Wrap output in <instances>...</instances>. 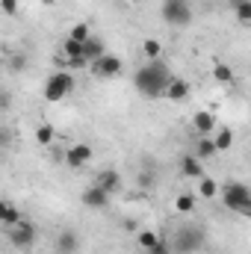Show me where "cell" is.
Listing matches in <instances>:
<instances>
[{
    "instance_id": "6da1fadb",
    "label": "cell",
    "mask_w": 251,
    "mask_h": 254,
    "mask_svg": "<svg viewBox=\"0 0 251 254\" xmlns=\"http://www.w3.org/2000/svg\"><path fill=\"white\" fill-rule=\"evenodd\" d=\"M172 77L175 74L169 71V65L163 63V60H148V63L133 74V86L139 89V95L157 101V98H163V92H166V86H169Z\"/></svg>"
},
{
    "instance_id": "7a4b0ae2",
    "label": "cell",
    "mask_w": 251,
    "mask_h": 254,
    "mask_svg": "<svg viewBox=\"0 0 251 254\" xmlns=\"http://www.w3.org/2000/svg\"><path fill=\"white\" fill-rule=\"evenodd\" d=\"M204 243H207L204 228H198V225H181V231L175 234V240L169 246H172V254H195L204 249Z\"/></svg>"
},
{
    "instance_id": "3957f363",
    "label": "cell",
    "mask_w": 251,
    "mask_h": 254,
    "mask_svg": "<svg viewBox=\"0 0 251 254\" xmlns=\"http://www.w3.org/2000/svg\"><path fill=\"white\" fill-rule=\"evenodd\" d=\"M222 204L240 216H251V190L240 181H231L222 187Z\"/></svg>"
},
{
    "instance_id": "277c9868",
    "label": "cell",
    "mask_w": 251,
    "mask_h": 254,
    "mask_svg": "<svg viewBox=\"0 0 251 254\" xmlns=\"http://www.w3.org/2000/svg\"><path fill=\"white\" fill-rule=\"evenodd\" d=\"M71 89H74V74L71 71H54L45 80V101L60 104V101H65L71 95Z\"/></svg>"
},
{
    "instance_id": "5b68a950",
    "label": "cell",
    "mask_w": 251,
    "mask_h": 254,
    "mask_svg": "<svg viewBox=\"0 0 251 254\" xmlns=\"http://www.w3.org/2000/svg\"><path fill=\"white\" fill-rule=\"evenodd\" d=\"M163 21L169 27H189L192 24V3L189 0H163Z\"/></svg>"
},
{
    "instance_id": "8992f818",
    "label": "cell",
    "mask_w": 251,
    "mask_h": 254,
    "mask_svg": "<svg viewBox=\"0 0 251 254\" xmlns=\"http://www.w3.org/2000/svg\"><path fill=\"white\" fill-rule=\"evenodd\" d=\"M89 68H92V74H95L98 80H113V77H119V74L125 71V63H122V57H116V54H104L101 60L89 63Z\"/></svg>"
},
{
    "instance_id": "52a82bcc",
    "label": "cell",
    "mask_w": 251,
    "mask_h": 254,
    "mask_svg": "<svg viewBox=\"0 0 251 254\" xmlns=\"http://www.w3.org/2000/svg\"><path fill=\"white\" fill-rule=\"evenodd\" d=\"M9 243H12L15 249H30V246L36 243V228L21 219L15 228H9Z\"/></svg>"
},
{
    "instance_id": "ba28073f",
    "label": "cell",
    "mask_w": 251,
    "mask_h": 254,
    "mask_svg": "<svg viewBox=\"0 0 251 254\" xmlns=\"http://www.w3.org/2000/svg\"><path fill=\"white\" fill-rule=\"evenodd\" d=\"M92 160V148L86 145V142H77V145H71V148H65V166L68 169H83L86 163Z\"/></svg>"
},
{
    "instance_id": "9c48e42d",
    "label": "cell",
    "mask_w": 251,
    "mask_h": 254,
    "mask_svg": "<svg viewBox=\"0 0 251 254\" xmlns=\"http://www.w3.org/2000/svg\"><path fill=\"white\" fill-rule=\"evenodd\" d=\"M80 201H83L86 207H92V210H104V207L110 204V195L101 190V187H95V184H92V187H86V190H83Z\"/></svg>"
},
{
    "instance_id": "30bf717a",
    "label": "cell",
    "mask_w": 251,
    "mask_h": 254,
    "mask_svg": "<svg viewBox=\"0 0 251 254\" xmlns=\"http://www.w3.org/2000/svg\"><path fill=\"white\" fill-rule=\"evenodd\" d=\"M95 187H101L107 195H116V192H119V187H122V175H119L116 169H104V172H98Z\"/></svg>"
},
{
    "instance_id": "8fae6325",
    "label": "cell",
    "mask_w": 251,
    "mask_h": 254,
    "mask_svg": "<svg viewBox=\"0 0 251 254\" xmlns=\"http://www.w3.org/2000/svg\"><path fill=\"white\" fill-rule=\"evenodd\" d=\"M181 175H184V178H192V181L204 178V163H201L195 154H187V157H181Z\"/></svg>"
},
{
    "instance_id": "7c38bea8",
    "label": "cell",
    "mask_w": 251,
    "mask_h": 254,
    "mask_svg": "<svg viewBox=\"0 0 251 254\" xmlns=\"http://www.w3.org/2000/svg\"><path fill=\"white\" fill-rule=\"evenodd\" d=\"M107 54V45L98 39V36H89L86 42H83V60L86 63H95V60H101Z\"/></svg>"
},
{
    "instance_id": "4fadbf2b",
    "label": "cell",
    "mask_w": 251,
    "mask_h": 254,
    "mask_svg": "<svg viewBox=\"0 0 251 254\" xmlns=\"http://www.w3.org/2000/svg\"><path fill=\"white\" fill-rule=\"evenodd\" d=\"M80 252V237L74 231H63L57 237V254H77Z\"/></svg>"
},
{
    "instance_id": "5bb4252c",
    "label": "cell",
    "mask_w": 251,
    "mask_h": 254,
    "mask_svg": "<svg viewBox=\"0 0 251 254\" xmlns=\"http://www.w3.org/2000/svg\"><path fill=\"white\" fill-rule=\"evenodd\" d=\"M187 95H189V83L184 77H172L169 86H166V92H163V98H169V101H184Z\"/></svg>"
},
{
    "instance_id": "9a60e30c",
    "label": "cell",
    "mask_w": 251,
    "mask_h": 254,
    "mask_svg": "<svg viewBox=\"0 0 251 254\" xmlns=\"http://www.w3.org/2000/svg\"><path fill=\"white\" fill-rule=\"evenodd\" d=\"M192 127H195L201 136H207L210 130H216V119H213V113H195V119H192Z\"/></svg>"
},
{
    "instance_id": "2e32d148",
    "label": "cell",
    "mask_w": 251,
    "mask_h": 254,
    "mask_svg": "<svg viewBox=\"0 0 251 254\" xmlns=\"http://www.w3.org/2000/svg\"><path fill=\"white\" fill-rule=\"evenodd\" d=\"M213 145H216V154H222V151H231V145H234V130H231V127H222V130L216 133Z\"/></svg>"
},
{
    "instance_id": "e0dca14e",
    "label": "cell",
    "mask_w": 251,
    "mask_h": 254,
    "mask_svg": "<svg viewBox=\"0 0 251 254\" xmlns=\"http://www.w3.org/2000/svg\"><path fill=\"white\" fill-rule=\"evenodd\" d=\"M195 157H198V160H210V157H216V145H213L210 136H201V139H198V145H195Z\"/></svg>"
},
{
    "instance_id": "ac0fdd59",
    "label": "cell",
    "mask_w": 251,
    "mask_h": 254,
    "mask_svg": "<svg viewBox=\"0 0 251 254\" xmlns=\"http://www.w3.org/2000/svg\"><path fill=\"white\" fill-rule=\"evenodd\" d=\"M219 195V184L213 178H198V198H216Z\"/></svg>"
},
{
    "instance_id": "d6986e66",
    "label": "cell",
    "mask_w": 251,
    "mask_h": 254,
    "mask_svg": "<svg viewBox=\"0 0 251 254\" xmlns=\"http://www.w3.org/2000/svg\"><path fill=\"white\" fill-rule=\"evenodd\" d=\"M54 136H57V130H54V125H39V127H36V142H39L42 148L54 145Z\"/></svg>"
},
{
    "instance_id": "ffe728a7",
    "label": "cell",
    "mask_w": 251,
    "mask_h": 254,
    "mask_svg": "<svg viewBox=\"0 0 251 254\" xmlns=\"http://www.w3.org/2000/svg\"><path fill=\"white\" fill-rule=\"evenodd\" d=\"M195 201H198V195L184 192V195L175 198V210H178V213H192V210H195Z\"/></svg>"
},
{
    "instance_id": "44dd1931",
    "label": "cell",
    "mask_w": 251,
    "mask_h": 254,
    "mask_svg": "<svg viewBox=\"0 0 251 254\" xmlns=\"http://www.w3.org/2000/svg\"><path fill=\"white\" fill-rule=\"evenodd\" d=\"M63 57L65 60H77V57H83V45L74 42V39H65L63 42Z\"/></svg>"
},
{
    "instance_id": "7402d4cb",
    "label": "cell",
    "mask_w": 251,
    "mask_h": 254,
    "mask_svg": "<svg viewBox=\"0 0 251 254\" xmlns=\"http://www.w3.org/2000/svg\"><path fill=\"white\" fill-rule=\"evenodd\" d=\"M142 51H145L148 60H160V57H163V45H160L157 39H145V42H142Z\"/></svg>"
},
{
    "instance_id": "603a6c76",
    "label": "cell",
    "mask_w": 251,
    "mask_h": 254,
    "mask_svg": "<svg viewBox=\"0 0 251 254\" xmlns=\"http://www.w3.org/2000/svg\"><path fill=\"white\" fill-rule=\"evenodd\" d=\"M213 77L219 80V83H234V68L225 63H219L216 68H213Z\"/></svg>"
},
{
    "instance_id": "cb8c5ba5",
    "label": "cell",
    "mask_w": 251,
    "mask_h": 254,
    "mask_svg": "<svg viewBox=\"0 0 251 254\" xmlns=\"http://www.w3.org/2000/svg\"><path fill=\"white\" fill-rule=\"evenodd\" d=\"M89 36H92L89 24H74V27H71V33H68V39H74V42H80V45H83Z\"/></svg>"
},
{
    "instance_id": "d4e9b609",
    "label": "cell",
    "mask_w": 251,
    "mask_h": 254,
    "mask_svg": "<svg viewBox=\"0 0 251 254\" xmlns=\"http://www.w3.org/2000/svg\"><path fill=\"white\" fill-rule=\"evenodd\" d=\"M234 6H237V18L243 21V24H249L251 21V0H231Z\"/></svg>"
},
{
    "instance_id": "484cf974",
    "label": "cell",
    "mask_w": 251,
    "mask_h": 254,
    "mask_svg": "<svg viewBox=\"0 0 251 254\" xmlns=\"http://www.w3.org/2000/svg\"><path fill=\"white\" fill-rule=\"evenodd\" d=\"M21 219H24V216H21V210H18L15 204H9V207H6V216H3V222H0V225H9V228H15Z\"/></svg>"
},
{
    "instance_id": "4316f807",
    "label": "cell",
    "mask_w": 251,
    "mask_h": 254,
    "mask_svg": "<svg viewBox=\"0 0 251 254\" xmlns=\"http://www.w3.org/2000/svg\"><path fill=\"white\" fill-rule=\"evenodd\" d=\"M157 240H160V237H157L154 231H139V237H136V243H139L145 252H148V249H154V246H157Z\"/></svg>"
},
{
    "instance_id": "83f0119b",
    "label": "cell",
    "mask_w": 251,
    "mask_h": 254,
    "mask_svg": "<svg viewBox=\"0 0 251 254\" xmlns=\"http://www.w3.org/2000/svg\"><path fill=\"white\" fill-rule=\"evenodd\" d=\"M12 142H15V130L6 127V125H0V151H9Z\"/></svg>"
},
{
    "instance_id": "f1b7e54d",
    "label": "cell",
    "mask_w": 251,
    "mask_h": 254,
    "mask_svg": "<svg viewBox=\"0 0 251 254\" xmlns=\"http://www.w3.org/2000/svg\"><path fill=\"white\" fill-rule=\"evenodd\" d=\"M24 68H27V57H24V54H15V57L9 60V71H12V74H21Z\"/></svg>"
},
{
    "instance_id": "f546056e",
    "label": "cell",
    "mask_w": 251,
    "mask_h": 254,
    "mask_svg": "<svg viewBox=\"0 0 251 254\" xmlns=\"http://www.w3.org/2000/svg\"><path fill=\"white\" fill-rule=\"evenodd\" d=\"M0 9H3V15L15 18L18 15V0H0Z\"/></svg>"
},
{
    "instance_id": "4dcf8cb0",
    "label": "cell",
    "mask_w": 251,
    "mask_h": 254,
    "mask_svg": "<svg viewBox=\"0 0 251 254\" xmlns=\"http://www.w3.org/2000/svg\"><path fill=\"white\" fill-rule=\"evenodd\" d=\"M148 254H172V246L160 237V240H157V246H154V249H148Z\"/></svg>"
},
{
    "instance_id": "1f68e13d",
    "label": "cell",
    "mask_w": 251,
    "mask_h": 254,
    "mask_svg": "<svg viewBox=\"0 0 251 254\" xmlns=\"http://www.w3.org/2000/svg\"><path fill=\"white\" fill-rule=\"evenodd\" d=\"M157 184V178H154V172H142L139 175V187H145V190H151Z\"/></svg>"
},
{
    "instance_id": "d6a6232c",
    "label": "cell",
    "mask_w": 251,
    "mask_h": 254,
    "mask_svg": "<svg viewBox=\"0 0 251 254\" xmlns=\"http://www.w3.org/2000/svg\"><path fill=\"white\" fill-rule=\"evenodd\" d=\"M12 107V95L6 89H0V110H9Z\"/></svg>"
},
{
    "instance_id": "836d02e7",
    "label": "cell",
    "mask_w": 251,
    "mask_h": 254,
    "mask_svg": "<svg viewBox=\"0 0 251 254\" xmlns=\"http://www.w3.org/2000/svg\"><path fill=\"white\" fill-rule=\"evenodd\" d=\"M54 65H57V71H68V60H65L63 54H60V57H54Z\"/></svg>"
},
{
    "instance_id": "e575fe53",
    "label": "cell",
    "mask_w": 251,
    "mask_h": 254,
    "mask_svg": "<svg viewBox=\"0 0 251 254\" xmlns=\"http://www.w3.org/2000/svg\"><path fill=\"white\" fill-rule=\"evenodd\" d=\"M51 157H54V160H57V163H63V160H65V151H60V148H57V151H54V154H51Z\"/></svg>"
},
{
    "instance_id": "d590c367",
    "label": "cell",
    "mask_w": 251,
    "mask_h": 254,
    "mask_svg": "<svg viewBox=\"0 0 251 254\" xmlns=\"http://www.w3.org/2000/svg\"><path fill=\"white\" fill-rule=\"evenodd\" d=\"M136 228H139V222H133V219H127L125 222V231H136Z\"/></svg>"
},
{
    "instance_id": "8d00e7d4",
    "label": "cell",
    "mask_w": 251,
    "mask_h": 254,
    "mask_svg": "<svg viewBox=\"0 0 251 254\" xmlns=\"http://www.w3.org/2000/svg\"><path fill=\"white\" fill-rule=\"evenodd\" d=\"M6 207H9V201H3V198H0V222H3V216H6Z\"/></svg>"
},
{
    "instance_id": "74e56055",
    "label": "cell",
    "mask_w": 251,
    "mask_h": 254,
    "mask_svg": "<svg viewBox=\"0 0 251 254\" xmlns=\"http://www.w3.org/2000/svg\"><path fill=\"white\" fill-rule=\"evenodd\" d=\"M0 71H3V57H0Z\"/></svg>"
}]
</instances>
